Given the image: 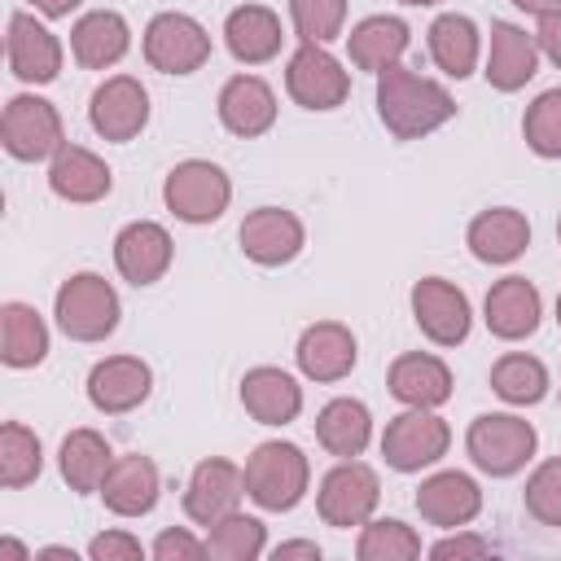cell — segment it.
I'll use <instances>...</instances> for the list:
<instances>
[{
  "label": "cell",
  "mask_w": 561,
  "mask_h": 561,
  "mask_svg": "<svg viewBox=\"0 0 561 561\" xmlns=\"http://www.w3.org/2000/svg\"><path fill=\"white\" fill-rule=\"evenodd\" d=\"M451 368L430 351H403L386 373V390L403 408H443L451 399Z\"/></svg>",
  "instance_id": "obj_23"
},
{
  "label": "cell",
  "mask_w": 561,
  "mask_h": 561,
  "mask_svg": "<svg viewBox=\"0 0 561 561\" xmlns=\"http://www.w3.org/2000/svg\"><path fill=\"white\" fill-rule=\"evenodd\" d=\"M399 4H416L421 9V4H443V0H399Z\"/></svg>",
  "instance_id": "obj_51"
},
{
  "label": "cell",
  "mask_w": 561,
  "mask_h": 561,
  "mask_svg": "<svg viewBox=\"0 0 561 561\" xmlns=\"http://www.w3.org/2000/svg\"><path fill=\"white\" fill-rule=\"evenodd\" d=\"M535 44H539V57H548V61L561 70V13H548V18H539Z\"/></svg>",
  "instance_id": "obj_45"
},
{
  "label": "cell",
  "mask_w": 561,
  "mask_h": 561,
  "mask_svg": "<svg viewBox=\"0 0 561 561\" xmlns=\"http://www.w3.org/2000/svg\"><path fill=\"white\" fill-rule=\"evenodd\" d=\"M377 500H381V478H377V469H368L364 460H337V465L320 478L316 513H320L324 526L351 530V526H364V522L377 513Z\"/></svg>",
  "instance_id": "obj_8"
},
{
  "label": "cell",
  "mask_w": 561,
  "mask_h": 561,
  "mask_svg": "<svg viewBox=\"0 0 561 561\" xmlns=\"http://www.w3.org/2000/svg\"><path fill=\"white\" fill-rule=\"evenodd\" d=\"M245 495L267 508V513H289L302 504L307 486H311V460L302 456L298 443L285 438H267L245 456Z\"/></svg>",
  "instance_id": "obj_2"
},
{
  "label": "cell",
  "mask_w": 561,
  "mask_h": 561,
  "mask_svg": "<svg viewBox=\"0 0 561 561\" xmlns=\"http://www.w3.org/2000/svg\"><path fill=\"white\" fill-rule=\"evenodd\" d=\"M535 447H539V434L517 412H482L469 421V434H465V451L486 478L522 473L530 465Z\"/></svg>",
  "instance_id": "obj_4"
},
{
  "label": "cell",
  "mask_w": 561,
  "mask_h": 561,
  "mask_svg": "<svg viewBox=\"0 0 561 561\" xmlns=\"http://www.w3.org/2000/svg\"><path fill=\"white\" fill-rule=\"evenodd\" d=\"M44 469V447L39 434L22 421H4L0 425V486L4 491H22L39 478Z\"/></svg>",
  "instance_id": "obj_37"
},
{
  "label": "cell",
  "mask_w": 561,
  "mask_h": 561,
  "mask_svg": "<svg viewBox=\"0 0 561 561\" xmlns=\"http://www.w3.org/2000/svg\"><path fill=\"white\" fill-rule=\"evenodd\" d=\"M285 92L302 110H337L351 96V75L324 44H298L285 66Z\"/></svg>",
  "instance_id": "obj_10"
},
{
  "label": "cell",
  "mask_w": 561,
  "mask_h": 561,
  "mask_svg": "<svg viewBox=\"0 0 561 561\" xmlns=\"http://www.w3.org/2000/svg\"><path fill=\"white\" fill-rule=\"evenodd\" d=\"M548 368H543V359H535V355H526V351H508V355H500L495 364H491V390L504 399V403H513V408H535L543 394H548Z\"/></svg>",
  "instance_id": "obj_35"
},
{
  "label": "cell",
  "mask_w": 561,
  "mask_h": 561,
  "mask_svg": "<svg viewBox=\"0 0 561 561\" xmlns=\"http://www.w3.org/2000/svg\"><path fill=\"white\" fill-rule=\"evenodd\" d=\"M408 44H412V31H408V22L394 18V13H373V18L355 22L351 35H346L351 66H355V70H368V75L390 70V66L408 53Z\"/></svg>",
  "instance_id": "obj_30"
},
{
  "label": "cell",
  "mask_w": 561,
  "mask_h": 561,
  "mask_svg": "<svg viewBox=\"0 0 561 561\" xmlns=\"http://www.w3.org/2000/svg\"><path fill=\"white\" fill-rule=\"evenodd\" d=\"M162 202L180 224H215L232 202V180L219 162L184 158L162 180Z\"/></svg>",
  "instance_id": "obj_5"
},
{
  "label": "cell",
  "mask_w": 561,
  "mask_h": 561,
  "mask_svg": "<svg viewBox=\"0 0 561 561\" xmlns=\"http://www.w3.org/2000/svg\"><path fill=\"white\" fill-rule=\"evenodd\" d=\"M465 245L478 263H491V267H508L526 254L530 245V224L522 210L513 206H491L482 215H473L469 232H465Z\"/></svg>",
  "instance_id": "obj_22"
},
{
  "label": "cell",
  "mask_w": 561,
  "mask_h": 561,
  "mask_svg": "<svg viewBox=\"0 0 561 561\" xmlns=\"http://www.w3.org/2000/svg\"><path fill=\"white\" fill-rule=\"evenodd\" d=\"M486 552H491V543H486L482 535H447V539H438V543L430 548L434 561H451V557H486Z\"/></svg>",
  "instance_id": "obj_44"
},
{
  "label": "cell",
  "mask_w": 561,
  "mask_h": 561,
  "mask_svg": "<svg viewBox=\"0 0 561 561\" xmlns=\"http://www.w3.org/2000/svg\"><path fill=\"white\" fill-rule=\"evenodd\" d=\"M557 324H561V294H557Z\"/></svg>",
  "instance_id": "obj_52"
},
{
  "label": "cell",
  "mask_w": 561,
  "mask_h": 561,
  "mask_svg": "<svg viewBox=\"0 0 561 561\" xmlns=\"http://www.w3.org/2000/svg\"><path fill=\"white\" fill-rule=\"evenodd\" d=\"M224 44L241 66H263L280 53L285 31H280V18L267 4H237L224 18Z\"/></svg>",
  "instance_id": "obj_29"
},
{
  "label": "cell",
  "mask_w": 561,
  "mask_h": 561,
  "mask_svg": "<svg viewBox=\"0 0 561 561\" xmlns=\"http://www.w3.org/2000/svg\"><path fill=\"white\" fill-rule=\"evenodd\" d=\"M482 320L491 329V337L500 342H522L539 329L543 320V298L535 289V280L526 276H504L486 289V302H482Z\"/></svg>",
  "instance_id": "obj_19"
},
{
  "label": "cell",
  "mask_w": 561,
  "mask_h": 561,
  "mask_svg": "<svg viewBox=\"0 0 561 561\" xmlns=\"http://www.w3.org/2000/svg\"><path fill=\"white\" fill-rule=\"evenodd\" d=\"M88 557H92V561H140L145 548H140V539L127 535V530H105V535H96V539L88 543Z\"/></svg>",
  "instance_id": "obj_43"
},
{
  "label": "cell",
  "mask_w": 561,
  "mask_h": 561,
  "mask_svg": "<svg viewBox=\"0 0 561 561\" xmlns=\"http://www.w3.org/2000/svg\"><path fill=\"white\" fill-rule=\"evenodd\" d=\"M451 447V430L434 408H408L399 416L386 421L381 434V456L394 473H421L430 465H438Z\"/></svg>",
  "instance_id": "obj_7"
},
{
  "label": "cell",
  "mask_w": 561,
  "mask_h": 561,
  "mask_svg": "<svg viewBox=\"0 0 561 561\" xmlns=\"http://www.w3.org/2000/svg\"><path fill=\"white\" fill-rule=\"evenodd\" d=\"M486 83L495 92H522L539 75V44L517 22H491V53H486Z\"/></svg>",
  "instance_id": "obj_25"
},
{
  "label": "cell",
  "mask_w": 561,
  "mask_h": 561,
  "mask_svg": "<svg viewBox=\"0 0 561 561\" xmlns=\"http://www.w3.org/2000/svg\"><path fill=\"white\" fill-rule=\"evenodd\" d=\"M171 259H175V241H171V232H167L162 224H153V219H131V224L114 237V267H118V276H123L127 285H136V289L158 285V280L167 276Z\"/></svg>",
  "instance_id": "obj_15"
},
{
  "label": "cell",
  "mask_w": 561,
  "mask_h": 561,
  "mask_svg": "<svg viewBox=\"0 0 561 561\" xmlns=\"http://www.w3.org/2000/svg\"><path fill=\"white\" fill-rule=\"evenodd\" d=\"M153 561H202L206 557V539L188 535L184 526H167L158 539H153Z\"/></svg>",
  "instance_id": "obj_42"
},
{
  "label": "cell",
  "mask_w": 561,
  "mask_h": 561,
  "mask_svg": "<svg viewBox=\"0 0 561 561\" xmlns=\"http://www.w3.org/2000/svg\"><path fill=\"white\" fill-rule=\"evenodd\" d=\"M53 316H57V329L70 337V342H105L114 329H118V294L105 276L96 272H75L57 285V298H53Z\"/></svg>",
  "instance_id": "obj_3"
},
{
  "label": "cell",
  "mask_w": 561,
  "mask_h": 561,
  "mask_svg": "<svg viewBox=\"0 0 561 561\" xmlns=\"http://www.w3.org/2000/svg\"><path fill=\"white\" fill-rule=\"evenodd\" d=\"M359 561H412L421 557V535L399 517H368L355 539Z\"/></svg>",
  "instance_id": "obj_38"
},
{
  "label": "cell",
  "mask_w": 561,
  "mask_h": 561,
  "mask_svg": "<svg viewBox=\"0 0 561 561\" xmlns=\"http://www.w3.org/2000/svg\"><path fill=\"white\" fill-rule=\"evenodd\" d=\"M368 438H373V412L359 399H329L316 412V443L329 456L355 460V456H364Z\"/></svg>",
  "instance_id": "obj_32"
},
{
  "label": "cell",
  "mask_w": 561,
  "mask_h": 561,
  "mask_svg": "<svg viewBox=\"0 0 561 561\" xmlns=\"http://www.w3.org/2000/svg\"><path fill=\"white\" fill-rule=\"evenodd\" d=\"M416 513H421L430 526L460 530V526H469V522L482 513V486H478L469 473H460V469L430 473V478L416 486Z\"/></svg>",
  "instance_id": "obj_20"
},
{
  "label": "cell",
  "mask_w": 561,
  "mask_h": 561,
  "mask_svg": "<svg viewBox=\"0 0 561 561\" xmlns=\"http://www.w3.org/2000/svg\"><path fill=\"white\" fill-rule=\"evenodd\" d=\"M241 408L259 421V425H289L302 412V386L272 364H259L241 377Z\"/></svg>",
  "instance_id": "obj_28"
},
{
  "label": "cell",
  "mask_w": 561,
  "mask_h": 561,
  "mask_svg": "<svg viewBox=\"0 0 561 561\" xmlns=\"http://www.w3.org/2000/svg\"><path fill=\"white\" fill-rule=\"evenodd\" d=\"M285 557L320 561V543H311V539H289V543H280V548H276V561H285Z\"/></svg>",
  "instance_id": "obj_47"
},
{
  "label": "cell",
  "mask_w": 561,
  "mask_h": 561,
  "mask_svg": "<svg viewBox=\"0 0 561 561\" xmlns=\"http://www.w3.org/2000/svg\"><path fill=\"white\" fill-rule=\"evenodd\" d=\"M522 13H535V18H548V13H561V0H513Z\"/></svg>",
  "instance_id": "obj_48"
},
{
  "label": "cell",
  "mask_w": 561,
  "mask_h": 561,
  "mask_svg": "<svg viewBox=\"0 0 561 561\" xmlns=\"http://www.w3.org/2000/svg\"><path fill=\"white\" fill-rule=\"evenodd\" d=\"M114 465V451L105 443V434L96 430H70L61 438V451H57V469L66 478V486L75 495H101V482Z\"/></svg>",
  "instance_id": "obj_33"
},
{
  "label": "cell",
  "mask_w": 561,
  "mask_h": 561,
  "mask_svg": "<svg viewBox=\"0 0 561 561\" xmlns=\"http://www.w3.org/2000/svg\"><path fill=\"white\" fill-rule=\"evenodd\" d=\"M241 495H245V473H241L232 460H224V456H206V460H197L193 473H188L184 513H188V522L210 526V522H219L224 513H232V508L241 504Z\"/></svg>",
  "instance_id": "obj_18"
},
{
  "label": "cell",
  "mask_w": 561,
  "mask_h": 561,
  "mask_svg": "<svg viewBox=\"0 0 561 561\" xmlns=\"http://www.w3.org/2000/svg\"><path fill=\"white\" fill-rule=\"evenodd\" d=\"M153 390V368L140 355H105L88 373V403L105 416H123L140 408Z\"/></svg>",
  "instance_id": "obj_16"
},
{
  "label": "cell",
  "mask_w": 561,
  "mask_h": 561,
  "mask_svg": "<svg viewBox=\"0 0 561 561\" xmlns=\"http://www.w3.org/2000/svg\"><path fill=\"white\" fill-rule=\"evenodd\" d=\"M4 53H9L13 79L35 83V88H39V83H53V79L61 75V61H66L61 39H57L44 22H35V13H13V18H9Z\"/></svg>",
  "instance_id": "obj_17"
},
{
  "label": "cell",
  "mask_w": 561,
  "mask_h": 561,
  "mask_svg": "<svg viewBox=\"0 0 561 561\" xmlns=\"http://www.w3.org/2000/svg\"><path fill=\"white\" fill-rule=\"evenodd\" d=\"M557 241H561V219H557Z\"/></svg>",
  "instance_id": "obj_53"
},
{
  "label": "cell",
  "mask_w": 561,
  "mask_h": 561,
  "mask_svg": "<svg viewBox=\"0 0 561 561\" xmlns=\"http://www.w3.org/2000/svg\"><path fill=\"white\" fill-rule=\"evenodd\" d=\"M0 552H4V557H13V561H26V557H31V552H26L22 543H13V539H0Z\"/></svg>",
  "instance_id": "obj_50"
},
{
  "label": "cell",
  "mask_w": 561,
  "mask_h": 561,
  "mask_svg": "<svg viewBox=\"0 0 561 561\" xmlns=\"http://www.w3.org/2000/svg\"><path fill=\"white\" fill-rule=\"evenodd\" d=\"M377 114L394 140H421L456 118V96L408 66H390L377 75Z\"/></svg>",
  "instance_id": "obj_1"
},
{
  "label": "cell",
  "mask_w": 561,
  "mask_h": 561,
  "mask_svg": "<svg viewBox=\"0 0 561 561\" xmlns=\"http://www.w3.org/2000/svg\"><path fill=\"white\" fill-rule=\"evenodd\" d=\"M88 123L101 140L127 145L145 131L149 123V92L136 75H110L105 83H96L92 101H88Z\"/></svg>",
  "instance_id": "obj_11"
},
{
  "label": "cell",
  "mask_w": 561,
  "mask_h": 561,
  "mask_svg": "<svg viewBox=\"0 0 561 561\" xmlns=\"http://www.w3.org/2000/svg\"><path fill=\"white\" fill-rule=\"evenodd\" d=\"M294 359H298V373L307 381L333 386V381L351 377V368L359 359V346H355V333L342 320H316V324H307L298 333Z\"/></svg>",
  "instance_id": "obj_14"
},
{
  "label": "cell",
  "mask_w": 561,
  "mask_h": 561,
  "mask_svg": "<svg viewBox=\"0 0 561 561\" xmlns=\"http://www.w3.org/2000/svg\"><path fill=\"white\" fill-rule=\"evenodd\" d=\"M48 188H53L61 202L92 206V202L110 197L114 171H110L105 158H96L92 149H83V145H61L57 158L48 162Z\"/></svg>",
  "instance_id": "obj_26"
},
{
  "label": "cell",
  "mask_w": 561,
  "mask_h": 561,
  "mask_svg": "<svg viewBox=\"0 0 561 561\" xmlns=\"http://www.w3.org/2000/svg\"><path fill=\"white\" fill-rule=\"evenodd\" d=\"M48 355V324L31 302L0 307V359L4 368H35Z\"/></svg>",
  "instance_id": "obj_34"
},
{
  "label": "cell",
  "mask_w": 561,
  "mask_h": 561,
  "mask_svg": "<svg viewBox=\"0 0 561 561\" xmlns=\"http://www.w3.org/2000/svg\"><path fill=\"white\" fill-rule=\"evenodd\" d=\"M430 57L447 79H469L482 57V35L465 13H438L430 22Z\"/></svg>",
  "instance_id": "obj_31"
},
{
  "label": "cell",
  "mask_w": 561,
  "mask_h": 561,
  "mask_svg": "<svg viewBox=\"0 0 561 561\" xmlns=\"http://www.w3.org/2000/svg\"><path fill=\"white\" fill-rule=\"evenodd\" d=\"M522 504L539 526H561V456H548L543 465H535V473L526 478Z\"/></svg>",
  "instance_id": "obj_41"
},
{
  "label": "cell",
  "mask_w": 561,
  "mask_h": 561,
  "mask_svg": "<svg viewBox=\"0 0 561 561\" xmlns=\"http://www.w3.org/2000/svg\"><path fill=\"white\" fill-rule=\"evenodd\" d=\"M237 241H241V254L259 267H285L302 254L307 245V228L294 210L285 206H259L241 219L237 228Z\"/></svg>",
  "instance_id": "obj_13"
},
{
  "label": "cell",
  "mask_w": 561,
  "mask_h": 561,
  "mask_svg": "<svg viewBox=\"0 0 561 561\" xmlns=\"http://www.w3.org/2000/svg\"><path fill=\"white\" fill-rule=\"evenodd\" d=\"M215 110H219V123H224L232 136L254 140V136L272 131V123H276V92H272V83H263L259 75H232V79L219 88Z\"/></svg>",
  "instance_id": "obj_21"
},
{
  "label": "cell",
  "mask_w": 561,
  "mask_h": 561,
  "mask_svg": "<svg viewBox=\"0 0 561 561\" xmlns=\"http://www.w3.org/2000/svg\"><path fill=\"white\" fill-rule=\"evenodd\" d=\"M131 48V26L114 9H92L70 26V53L83 70H110L127 57Z\"/></svg>",
  "instance_id": "obj_27"
},
{
  "label": "cell",
  "mask_w": 561,
  "mask_h": 561,
  "mask_svg": "<svg viewBox=\"0 0 561 561\" xmlns=\"http://www.w3.org/2000/svg\"><path fill=\"white\" fill-rule=\"evenodd\" d=\"M412 320L434 346H460L473 329V311L460 285L443 276H421L412 285Z\"/></svg>",
  "instance_id": "obj_12"
},
{
  "label": "cell",
  "mask_w": 561,
  "mask_h": 561,
  "mask_svg": "<svg viewBox=\"0 0 561 561\" xmlns=\"http://www.w3.org/2000/svg\"><path fill=\"white\" fill-rule=\"evenodd\" d=\"M298 44H333L346 26V0H289Z\"/></svg>",
  "instance_id": "obj_40"
},
{
  "label": "cell",
  "mask_w": 561,
  "mask_h": 561,
  "mask_svg": "<svg viewBox=\"0 0 561 561\" xmlns=\"http://www.w3.org/2000/svg\"><path fill=\"white\" fill-rule=\"evenodd\" d=\"M35 557H44V561H75V552H70V548H39ZM35 557H31V561H35Z\"/></svg>",
  "instance_id": "obj_49"
},
{
  "label": "cell",
  "mask_w": 561,
  "mask_h": 561,
  "mask_svg": "<svg viewBox=\"0 0 561 561\" xmlns=\"http://www.w3.org/2000/svg\"><path fill=\"white\" fill-rule=\"evenodd\" d=\"M522 136H526V149H530V153H539V158H561V88H548V92H539V96L526 105Z\"/></svg>",
  "instance_id": "obj_39"
},
{
  "label": "cell",
  "mask_w": 561,
  "mask_h": 561,
  "mask_svg": "<svg viewBox=\"0 0 561 561\" xmlns=\"http://www.w3.org/2000/svg\"><path fill=\"white\" fill-rule=\"evenodd\" d=\"M267 552V526L250 513H224L206 526V557L215 561H259Z\"/></svg>",
  "instance_id": "obj_36"
},
{
  "label": "cell",
  "mask_w": 561,
  "mask_h": 561,
  "mask_svg": "<svg viewBox=\"0 0 561 561\" xmlns=\"http://www.w3.org/2000/svg\"><path fill=\"white\" fill-rule=\"evenodd\" d=\"M26 4H31L35 13H44V18H53V22H57V18H70L83 0H26Z\"/></svg>",
  "instance_id": "obj_46"
},
{
  "label": "cell",
  "mask_w": 561,
  "mask_h": 561,
  "mask_svg": "<svg viewBox=\"0 0 561 561\" xmlns=\"http://www.w3.org/2000/svg\"><path fill=\"white\" fill-rule=\"evenodd\" d=\"M140 48H145V61L153 70H162V75H193V70H202L210 61V31L197 18L167 9V13L149 18Z\"/></svg>",
  "instance_id": "obj_9"
},
{
  "label": "cell",
  "mask_w": 561,
  "mask_h": 561,
  "mask_svg": "<svg viewBox=\"0 0 561 561\" xmlns=\"http://www.w3.org/2000/svg\"><path fill=\"white\" fill-rule=\"evenodd\" d=\"M0 145L9 158L18 162H44L57 158V149L66 145V127L53 101L35 96V92H18L9 96L4 114H0Z\"/></svg>",
  "instance_id": "obj_6"
},
{
  "label": "cell",
  "mask_w": 561,
  "mask_h": 561,
  "mask_svg": "<svg viewBox=\"0 0 561 561\" xmlns=\"http://www.w3.org/2000/svg\"><path fill=\"white\" fill-rule=\"evenodd\" d=\"M158 495H162V478L149 456H140V451L114 456V465L101 482V500L114 517H145V513H153Z\"/></svg>",
  "instance_id": "obj_24"
}]
</instances>
